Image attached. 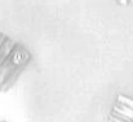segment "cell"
I'll use <instances>...</instances> for the list:
<instances>
[{"mask_svg":"<svg viewBox=\"0 0 133 122\" xmlns=\"http://www.w3.org/2000/svg\"><path fill=\"white\" fill-rule=\"evenodd\" d=\"M30 59L31 53L23 45L16 42L9 55L0 66V91H8L16 83Z\"/></svg>","mask_w":133,"mask_h":122,"instance_id":"obj_1","label":"cell"},{"mask_svg":"<svg viewBox=\"0 0 133 122\" xmlns=\"http://www.w3.org/2000/svg\"><path fill=\"white\" fill-rule=\"evenodd\" d=\"M14 45H16L14 41L6 37L5 41H4V44L0 46V66H1L3 62L6 59V57L9 55V53L12 51V49L14 48Z\"/></svg>","mask_w":133,"mask_h":122,"instance_id":"obj_2","label":"cell"},{"mask_svg":"<svg viewBox=\"0 0 133 122\" xmlns=\"http://www.w3.org/2000/svg\"><path fill=\"white\" fill-rule=\"evenodd\" d=\"M129 4H133V0H129Z\"/></svg>","mask_w":133,"mask_h":122,"instance_id":"obj_4","label":"cell"},{"mask_svg":"<svg viewBox=\"0 0 133 122\" xmlns=\"http://www.w3.org/2000/svg\"><path fill=\"white\" fill-rule=\"evenodd\" d=\"M122 5H127V4H129V0H118Z\"/></svg>","mask_w":133,"mask_h":122,"instance_id":"obj_3","label":"cell"}]
</instances>
